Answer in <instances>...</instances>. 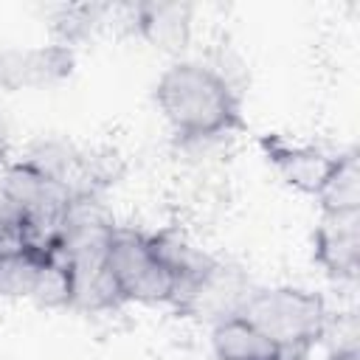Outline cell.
I'll list each match as a JSON object with an SVG mask.
<instances>
[{
  "instance_id": "cell-1",
  "label": "cell",
  "mask_w": 360,
  "mask_h": 360,
  "mask_svg": "<svg viewBox=\"0 0 360 360\" xmlns=\"http://www.w3.org/2000/svg\"><path fill=\"white\" fill-rule=\"evenodd\" d=\"M158 107L180 138L228 135L242 124L239 93H233L208 65H172L155 87Z\"/></svg>"
},
{
  "instance_id": "cell-2",
  "label": "cell",
  "mask_w": 360,
  "mask_h": 360,
  "mask_svg": "<svg viewBox=\"0 0 360 360\" xmlns=\"http://www.w3.org/2000/svg\"><path fill=\"white\" fill-rule=\"evenodd\" d=\"M239 318L259 329L281 352V360H301L307 349L321 340L329 315L321 295L298 287H273L250 292Z\"/></svg>"
},
{
  "instance_id": "cell-3",
  "label": "cell",
  "mask_w": 360,
  "mask_h": 360,
  "mask_svg": "<svg viewBox=\"0 0 360 360\" xmlns=\"http://www.w3.org/2000/svg\"><path fill=\"white\" fill-rule=\"evenodd\" d=\"M107 267L124 301L169 304L172 290H174V276L158 262V256L149 248L146 233L115 228L110 253H107Z\"/></svg>"
},
{
  "instance_id": "cell-4",
  "label": "cell",
  "mask_w": 360,
  "mask_h": 360,
  "mask_svg": "<svg viewBox=\"0 0 360 360\" xmlns=\"http://www.w3.org/2000/svg\"><path fill=\"white\" fill-rule=\"evenodd\" d=\"M248 295L250 290H248L245 276L217 262L200 278L174 281L169 304L186 315H200V318H211L214 323H219L225 318H236Z\"/></svg>"
},
{
  "instance_id": "cell-5",
  "label": "cell",
  "mask_w": 360,
  "mask_h": 360,
  "mask_svg": "<svg viewBox=\"0 0 360 360\" xmlns=\"http://www.w3.org/2000/svg\"><path fill=\"white\" fill-rule=\"evenodd\" d=\"M73 68V53L65 45L42 48H0V87L22 90L65 79Z\"/></svg>"
},
{
  "instance_id": "cell-6",
  "label": "cell",
  "mask_w": 360,
  "mask_h": 360,
  "mask_svg": "<svg viewBox=\"0 0 360 360\" xmlns=\"http://www.w3.org/2000/svg\"><path fill=\"white\" fill-rule=\"evenodd\" d=\"M315 259L335 278H354L360 264V211H323L315 231Z\"/></svg>"
},
{
  "instance_id": "cell-7",
  "label": "cell",
  "mask_w": 360,
  "mask_h": 360,
  "mask_svg": "<svg viewBox=\"0 0 360 360\" xmlns=\"http://www.w3.org/2000/svg\"><path fill=\"white\" fill-rule=\"evenodd\" d=\"M262 149L267 152L270 163L276 166V172L281 174V180L287 186H292L304 194H315V197L323 188V183L338 160L315 146L287 143L281 138H262Z\"/></svg>"
},
{
  "instance_id": "cell-8",
  "label": "cell",
  "mask_w": 360,
  "mask_h": 360,
  "mask_svg": "<svg viewBox=\"0 0 360 360\" xmlns=\"http://www.w3.org/2000/svg\"><path fill=\"white\" fill-rule=\"evenodd\" d=\"M135 28L146 42L166 53H177L191 37V6L188 3H143L135 6Z\"/></svg>"
},
{
  "instance_id": "cell-9",
  "label": "cell",
  "mask_w": 360,
  "mask_h": 360,
  "mask_svg": "<svg viewBox=\"0 0 360 360\" xmlns=\"http://www.w3.org/2000/svg\"><path fill=\"white\" fill-rule=\"evenodd\" d=\"M211 340L217 360H281V352L239 315L214 323Z\"/></svg>"
},
{
  "instance_id": "cell-10",
  "label": "cell",
  "mask_w": 360,
  "mask_h": 360,
  "mask_svg": "<svg viewBox=\"0 0 360 360\" xmlns=\"http://www.w3.org/2000/svg\"><path fill=\"white\" fill-rule=\"evenodd\" d=\"M70 307L87 309V312H101L124 304L121 290L107 267V262H87V264H70Z\"/></svg>"
},
{
  "instance_id": "cell-11",
  "label": "cell",
  "mask_w": 360,
  "mask_h": 360,
  "mask_svg": "<svg viewBox=\"0 0 360 360\" xmlns=\"http://www.w3.org/2000/svg\"><path fill=\"white\" fill-rule=\"evenodd\" d=\"M149 248L152 253L158 256V262L174 276V281H183V278H200L205 276L217 259H211L205 250L194 248L191 242H186L180 233L174 231H160V233H149Z\"/></svg>"
},
{
  "instance_id": "cell-12",
  "label": "cell",
  "mask_w": 360,
  "mask_h": 360,
  "mask_svg": "<svg viewBox=\"0 0 360 360\" xmlns=\"http://www.w3.org/2000/svg\"><path fill=\"white\" fill-rule=\"evenodd\" d=\"M318 200L323 211H360V166L354 152H346L335 160V169L318 191Z\"/></svg>"
},
{
  "instance_id": "cell-13",
  "label": "cell",
  "mask_w": 360,
  "mask_h": 360,
  "mask_svg": "<svg viewBox=\"0 0 360 360\" xmlns=\"http://www.w3.org/2000/svg\"><path fill=\"white\" fill-rule=\"evenodd\" d=\"M70 295H73V287H70V270H68V264L56 253L42 256L28 298L34 304H39V307L59 309V307H70Z\"/></svg>"
},
{
  "instance_id": "cell-14",
  "label": "cell",
  "mask_w": 360,
  "mask_h": 360,
  "mask_svg": "<svg viewBox=\"0 0 360 360\" xmlns=\"http://www.w3.org/2000/svg\"><path fill=\"white\" fill-rule=\"evenodd\" d=\"M37 253L22 250L14 256H0V295L6 298H28L34 287V276L39 267Z\"/></svg>"
},
{
  "instance_id": "cell-15",
  "label": "cell",
  "mask_w": 360,
  "mask_h": 360,
  "mask_svg": "<svg viewBox=\"0 0 360 360\" xmlns=\"http://www.w3.org/2000/svg\"><path fill=\"white\" fill-rule=\"evenodd\" d=\"M107 11V6H59L53 14V31L59 34V45H70L79 42L84 37H90V31L96 25H101V14Z\"/></svg>"
},
{
  "instance_id": "cell-16",
  "label": "cell",
  "mask_w": 360,
  "mask_h": 360,
  "mask_svg": "<svg viewBox=\"0 0 360 360\" xmlns=\"http://www.w3.org/2000/svg\"><path fill=\"white\" fill-rule=\"evenodd\" d=\"M321 338L329 343V357H338V354H360V326H357V318L354 312H343L338 315V321H329L323 323V332Z\"/></svg>"
},
{
  "instance_id": "cell-17",
  "label": "cell",
  "mask_w": 360,
  "mask_h": 360,
  "mask_svg": "<svg viewBox=\"0 0 360 360\" xmlns=\"http://www.w3.org/2000/svg\"><path fill=\"white\" fill-rule=\"evenodd\" d=\"M6 158H8V135H6V127L0 124V169L6 166Z\"/></svg>"
}]
</instances>
